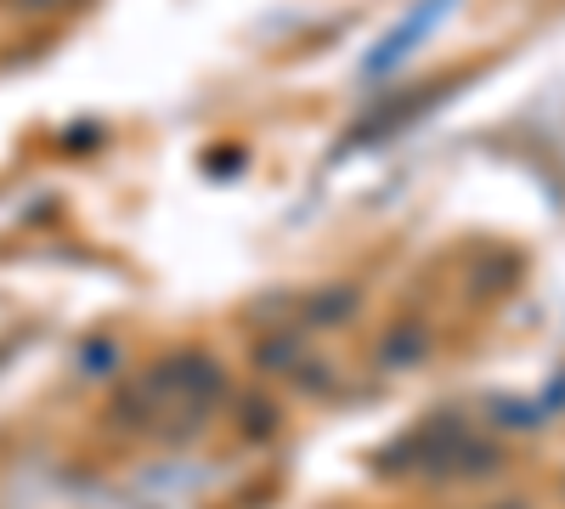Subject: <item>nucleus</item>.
<instances>
[{"instance_id":"f257e3e1","label":"nucleus","mask_w":565,"mask_h":509,"mask_svg":"<svg viewBox=\"0 0 565 509\" xmlns=\"http://www.w3.org/2000/svg\"><path fill=\"white\" fill-rule=\"evenodd\" d=\"M175 362V402H193V407H215L226 396V368L204 351H181Z\"/></svg>"},{"instance_id":"f03ea898","label":"nucleus","mask_w":565,"mask_h":509,"mask_svg":"<svg viewBox=\"0 0 565 509\" xmlns=\"http://www.w3.org/2000/svg\"><path fill=\"white\" fill-rule=\"evenodd\" d=\"M424 351H430V322L424 317H396L391 329L380 335V368H418Z\"/></svg>"},{"instance_id":"7ed1b4c3","label":"nucleus","mask_w":565,"mask_h":509,"mask_svg":"<svg viewBox=\"0 0 565 509\" xmlns=\"http://www.w3.org/2000/svg\"><path fill=\"white\" fill-rule=\"evenodd\" d=\"M356 311H362V289L356 284H322L306 300V322H311V329H345Z\"/></svg>"},{"instance_id":"20e7f679","label":"nucleus","mask_w":565,"mask_h":509,"mask_svg":"<svg viewBox=\"0 0 565 509\" xmlns=\"http://www.w3.org/2000/svg\"><path fill=\"white\" fill-rule=\"evenodd\" d=\"M300 362H306V346H300V335H289V329L255 346V368H260V374H289V380H295Z\"/></svg>"},{"instance_id":"39448f33","label":"nucleus","mask_w":565,"mask_h":509,"mask_svg":"<svg viewBox=\"0 0 565 509\" xmlns=\"http://www.w3.org/2000/svg\"><path fill=\"white\" fill-rule=\"evenodd\" d=\"M114 368H119V346H114V340H85V346H79V374L108 380Z\"/></svg>"},{"instance_id":"423d86ee","label":"nucleus","mask_w":565,"mask_h":509,"mask_svg":"<svg viewBox=\"0 0 565 509\" xmlns=\"http://www.w3.org/2000/svg\"><path fill=\"white\" fill-rule=\"evenodd\" d=\"M238 425H244V436H271L277 431V407L266 396H244L238 402Z\"/></svg>"},{"instance_id":"0eeeda50","label":"nucleus","mask_w":565,"mask_h":509,"mask_svg":"<svg viewBox=\"0 0 565 509\" xmlns=\"http://www.w3.org/2000/svg\"><path fill=\"white\" fill-rule=\"evenodd\" d=\"M295 385H306V391H334V368L328 362H300V374H295Z\"/></svg>"},{"instance_id":"6e6552de","label":"nucleus","mask_w":565,"mask_h":509,"mask_svg":"<svg viewBox=\"0 0 565 509\" xmlns=\"http://www.w3.org/2000/svg\"><path fill=\"white\" fill-rule=\"evenodd\" d=\"M492 509H526V503H521V498H498Z\"/></svg>"}]
</instances>
